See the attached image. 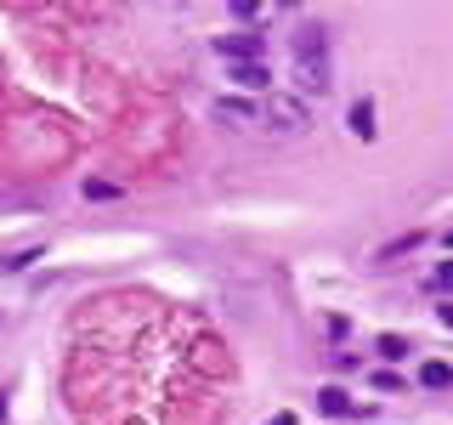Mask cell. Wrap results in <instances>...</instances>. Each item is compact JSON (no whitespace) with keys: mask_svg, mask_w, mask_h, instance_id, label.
I'll list each match as a JSON object with an SVG mask.
<instances>
[{"mask_svg":"<svg viewBox=\"0 0 453 425\" xmlns=\"http://www.w3.org/2000/svg\"><path fill=\"white\" fill-rule=\"evenodd\" d=\"M216 51L226 57V63H261V57H266V40L261 35H221Z\"/></svg>","mask_w":453,"mask_h":425,"instance_id":"3","label":"cell"},{"mask_svg":"<svg viewBox=\"0 0 453 425\" xmlns=\"http://www.w3.org/2000/svg\"><path fill=\"white\" fill-rule=\"evenodd\" d=\"M233 12H238V18H244V23H255V18H266V12H273V6H255V0H238Z\"/></svg>","mask_w":453,"mask_h":425,"instance_id":"11","label":"cell"},{"mask_svg":"<svg viewBox=\"0 0 453 425\" xmlns=\"http://www.w3.org/2000/svg\"><path fill=\"white\" fill-rule=\"evenodd\" d=\"M226 80L244 85V91H261V85H266V68L261 63H226Z\"/></svg>","mask_w":453,"mask_h":425,"instance_id":"5","label":"cell"},{"mask_svg":"<svg viewBox=\"0 0 453 425\" xmlns=\"http://www.w3.org/2000/svg\"><path fill=\"white\" fill-rule=\"evenodd\" d=\"M436 283H442V290H453V261H448V267H436Z\"/></svg>","mask_w":453,"mask_h":425,"instance_id":"14","label":"cell"},{"mask_svg":"<svg viewBox=\"0 0 453 425\" xmlns=\"http://www.w3.org/2000/svg\"><path fill=\"white\" fill-rule=\"evenodd\" d=\"M374 352L396 363V358H408V340H403V335H380V340H374Z\"/></svg>","mask_w":453,"mask_h":425,"instance_id":"9","label":"cell"},{"mask_svg":"<svg viewBox=\"0 0 453 425\" xmlns=\"http://www.w3.org/2000/svg\"><path fill=\"white\" fill-rule=\"evenodd\" d=\"M419 386H431V391L453 386V368H448V363H425V368H419Z\"/></svg>","mask_w":453,"mask_h":425,"instance_id":"7","label":"cell"},{"mask_svg":"<svg viewBox=\"0 0 453 425\" xmlns=\"http://www.w3.org/2000/svg\"><path fill=\"white\" fill-rule=\"evenodd\" d=\"M436 323H442V329H453V301H442V306H436Z\"/></svg>","mask_w":453,"mask_h":425,"instance_id":"13","label":"cell"},{"mask_svg":"<svg viewBox=\"0 0 453 425\" xmlns=\"http://www.w3.org/2000/svg\"><path fill=\"white\" fill-rule=\"evenodd\" d=\"M0 425H6V397H0Z\"/></svg>","mask_w":453,"mask_h":425,"instance_id":"16","label":"cell"},{"mask_svg":"<svg viewBox=\"0 0 453 425\" xmlns=\"http://www.w3.org/2000/svg\"><path fill=\"white\" fill-rule=\"evenodd\" d=\"M448 250H453V233H448Z\"/></svg>","mask_w":453,"mask_h":425,"instance_id":"17","label":"cell"},{"mask_svg":"<svg viewBox=\"0 0 453 425\" xmlns=\"http://www.w3.org/2000/svg\"><path fill=\"white\" fill-rule=\"evenodd\" d=\"M255 108H261V125H273V131H283V136H301L306 131V103H301V97H261V103H255Z\"/></svg>","mask_w":453,"mask_h":425,"instance_id":"2","label":"cell"},{"mask_svg":"<svg viewBox=\"0 0 453 425\" xmlns=\"http://www.w3.org/2000/svg\"><path fill=\"white\" fill-rule=\"evenodd\" d=\"M266 425H295V414H273V420H266Z\"/></svg>","mask_w":453,"mask_h":425,"instance_id":"15","label":"cell"},{"mask_svg":"<svg viewBox=\"0 0 453 425\" xmlns=\"http://www.w3.org/2000/svg\"><path fill=\"white\" fill-rule=\"evenodd\" d=\"M216 120L221 125H261V108H255L250 97H221V103H216Z\"/></svg>","mask_w":453,"mask_h":425,"instance_id":"4","label":"cell"},{"mask_svg":"<svg viewBox=\"0 0 453 425\" xmlns=\"http://www.w3.org/2000/svg\"><path fill=\"white\" fill-rule=\"evenodd\" d=\"M318 408H323V414H334V420H340V414H357V403H351L340 386H323V391H318Z\"/></svg>","mask_w":453,"mask_h":425,"instance_id":"6","label":"cell"},{"mask_svg":"<svg viewBox=\"0 0 453 425\" xmlns=\"http://www.w3.org/2000/svg\"><path fill=\"white\" fill-rule=\"evenodd\" d=\"M351 131L374 136V103H368V97H363V103H351Z\"/></svg>","mask_w":453,"mask_h":425,"instance_id":"8","label":"cell"},{"mask_svg":"<svg viewBox=\"0 0 453 425\" xmlns=\"http://www.w3.org/2000/svg\"><path fill=\"white\" fill-rule=\"evenodd\" d=\"M289 57H295V91H301V97H323V91H329L334 68H329V35H323V28H301L295 46H289Z\"/></svg>","mask_w":453,"mask_h":425,"instance_id":"1","label":"cell"},{"mask_svg":"<svg viewBox=\"0 0 453 425\" xmlns=\"http://www.w3.org/2000/svg\"><path fill=\"white\" fill-rule=\"evenodd\" d=\"M40 250H18V255H0V273H23V267H35Z\"/></svg>","mask_w":453,"mask_h":425,"instance_id":"10","label":"cell"},{"mask_svg":"<svg viewBox=\"0 0 453 425\" xmlns=\"http://www.w3.org/2000/svg\"><path fill=\"white\" fill-rule=\"evenodd\" d=\"M119 188H113V182H85V198H113Z\"/></svg>","mask_w":453,"mask_h":425,"instance_id":"12","label":"cell"}]
</instances>
